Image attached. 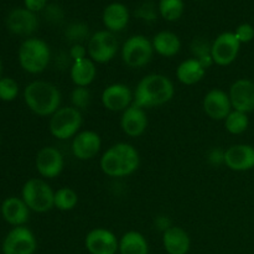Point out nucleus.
Wrapping results in <instances>:
<instances>
[{
  "mask_svg": "<svg viewBox=\"0 0 254 254\" xmlns=\"http://www.w3.org/2000/svg\"><path fill=\"white\" fill-rule=\"evenodd\" d=\"M232 109L243 113L254 111V81L240 78L233 82L228 91Z\"/></svg>",
  "mask_w": 254,
  "mask_h": 254,
  "instance_id": "16",
  "label": "nucleus"
},
{
  "mask_svg": "<svg viewBox=\"0 0 254 254\" xmlns=\"http://www.w3.org/2000/svg\"><path fill=\"white\" fill-rule=\"evenodd\" d=\"M155 226L156 228H159L160 231L165 232V231L168 230V228H170L173 225H171L170 220H169L166 216H159V217H156L155 220Z\"/></svg>",
  "mask_w": 254,
  "mask_h": 254,
  "instance_id": "40",
  "label": "nucleus"
},
{
  "mask_svg": "<svg viewBox=\"0 0 254 254\" xmlns=\"http://www.w3.org/2000/svg\"><path fill=\"white\" fill-rule=\"evenodd\" d=\"M64 35L68 41L73 42V44H81L89 36V29L83 22H73V24L68 25Z\"/></svg>",
  "mask_w": 254,
  "mask_h": 254,
  "instance_id": "31",
  "label": "nucleus"
},
{
  "mask_svg": "<svg viewBox=\"0 0 254 254\" xmlns=\"http://www.w3.org/2000/svg\"><path fill=\"white\" fill-rule=\"evenodd\" d=\"M163 247L168 254H188L191 248V238L184 228L171 226L163 232Z\"/></svg>",
  "mask_w": 254,
  "mask_h": 254,
  "instance_id": "22",
  "label": "nucleus"
},
{
  "mask_svg": "<svg viewBox=\"0 0 254 254\" xmlns=\"http://www.w3.org/2000/svg\"><path fill=\"white\" fill-rule=\"evenodd\" d=\"M101 169L109 178H124L135 173L140 164L138 150L129 143L109 146L101 156Z\"/></svg>",
  "mask_w": 254,
  "mask_h": 254,
  "instance_id": "2",
  "label": "nucleus"
},
{
  "mask_svg": "<svg viewBox=\"0 0 254 254\" xmlns=\"http://www.w3.org/2000/svg\"><path fill=\"white\" fill-rule=\"evenodd\" d=\"M207 69L203 68L200 61L196 59H188L181 62L176 68V78L185 86H193L202 81Z\"/></svg>",
  "mask_w": 254,
  "mask_h": 254,
  "instance_id": "25",
  "label": "nucleus"
},
{
  "mask_svg": "<svg viewBox=\"0 0 254 254\" xmlns=\"http://www.w3.org/2000/svg\"><path fill=\"white\" fill-rule=\"evenodd\" d=\"M135 16L144 21H154L156 19V7L151 1H145L135 10Z\"/></svg>",
  "mask_w": 254,
  "mask_h": 254,
  "instance_id": "34",
  "label": "nucleus"
},
{
  "mask_svg": "<svg viewBox=\"0 0 254 254\" xmlns=\"http://www.w3.org/2000/svg\"><path fill=\"white\" fill-rule=\"evenodd\" d=\"M225 165L230 170L243 173L254 169V146L250 144H235L226 149Z\"/></svg>",
  "mask_w": 254,
  "mask_h": 254,
  "instance_id": "18",
  "label": "nucleus"
},
{
  "mask_svg": "<svg viewBox=\"0 0 254 254\" xmlns=\"http://www.w3.org/2000/svg\"><path fill=\"white\" fill-rule=\"evenodd\" d=\"M35 168L42 178H57L64 171V155L55 146H44L37 151L36 158H35Z\"/></svg>",
  "mask_w": 254,
  "mask_h": 254,
  "instance_id": "11",
  "label": "nucleus"
},
{
  "mask_svg": "<svg viewBox=\"0 0 254 254\" xmlns=\"http://www.w3.org/2000/svg\"><path fill=\"white\" fill-rule=\"evenodd\" d=\"M101 149V135L94 130H82L72 139V154L78 160H92L98 155Z\"/></svg>",
  "mask_w": 254,
  "mask_h": 254,
  "instance_id": "15",
  "label": "nucleus"
},
{
  "mask_svg": "<svg viewBox=\"0 0 254 254\" xmlns=\"http://www.w3.org/2000/svg\"><path fill=\"white\" fill-rule=\"evenodd\" d=\"M175 94V86L168 76L150 73L144 76L134 89V104L140 108H155L169 103Z\"/></svg>",
  "mask_w": 254,
  "mask_h": 254,
  "instance_id": "1",
  "label": "nucleus"
},
{
  "mask_svg": "<svg viewBox=\"0 0 254 254\" xmlns=\"http://www.w3.org/2000/svg\"><path fill=\"white\" fill-rule=\"evenodd\" d=\"M225 153H226V150H223V149L212 148L207 153L208 163L213 166L225 165Z\"/></svg>",
  "mask_w": 254,
  "mask_h": 254,
  "instance_id": "37",
  "label": "nucleus"
},
{
  "mask_svg": "<svg viewBox=\"0 0 254 254\" xmlns=\"http://www.w3.org/2000/svg\"><path fill=\"white\" fill-rule=\"evenodd\" d=\"M130 14L128 7L122 2H111L107 5L102 14V21H103L106 30L111 32L123 31L129 24Z\"/></svg>",
  "mask_w": 254,
  "mask_h": 254,
  "instance_id": "21",
  "label": "nucleus"
},
{
  "mask_svg": "<svg viewBox=\"0 0 254 254\" xmlns=\"http://www.w3.org/2000/svg\"><path fill=\"white\" fill-rule=\"evenodd\" d=\"M44 11H45V17L47 19V21L52 22V24L61 22L62 19H64V10L56 4H49Z\"/></svg>",
  "mask_w": 254,
  "mask_h": 254,
  "instance_id": "36",
  "label": "nucleus"
},
{
  "mask_svg": "<svg viewBox=\"0 0 254 254\" xmlns=\"http://www.w3.org/2000/svg\"><path fill=\"white\" fill-rule=\"evenodd\" d=\"M241 45L242 44L237 40L235 32L225 31L218 35L211 44L213 64L221 67L232 64L240 55Z\"/></svg>",
  "mask_w": 254,
  "mask_h": 254,
  "instance_id": "10",
  "label": "nucleus"
},
{
  "mask_svg": "<svg viewBox=\"0 0 254 254\" xmlns=\"http://www.w3.org/2000/svg\"><path fill=\"white\" fill-rule=\"evenodd\" d=\"M36 250V237L26 226L12 227L1 245L2 254H35Z\"/></svg>",
  "mask_w": 254,
  "mask_h": 254,
  "instance_id": "9",
  "label": "nucleus"
},
{
  "mask_svg": "<svg viewBox=\"0 0 254 254\" xmlns=\"http://www.w3.org/2000/svg\"><path fill=\"white\" fill-rule=\"evenodd\" d=\"M202 108L206 116L213 121H225L233 111L230 96L227 92L220 88H213L205 94Z\"/></svg>",
  "mask_w": 254,
  "mask_h": 254,
  "instance_id": "17",
  "label": "nucleus"
},
{
  "mask_svg": "<svg viewBox=\"0 0 254 254\" xmlns=\"http://www.w3.org/2000/svg\"><path fill=\"white\" fill-rule=\"evenodd\" d=\"M2 78V61L1 59H0V79Z\"/></svg>",
  "mask_w": 254,
  "mask_h": 254,
  "instance_id": "41",
  "label": "nucleus"
},
{
  "mask_svg": "<svg viewBox=\"0 0 254 254\" xmlns=\"http://www.w3.org/2000/svg\"><path fill=\"white\" fill-rule=\"evenodd\" d=\"M153 44L154 52H156L160 56L166 57H174L180 52L181 50V40L180 37L173 31H159L155 36L151 40Z\"/></svg>",
  "mask_w": 254,
  "mask_h": 254,
  "instance_id": "23",
  "label": "nucleus"
},
{
  "mask_svg": "<svg viewBox=\"0 0 254 254\" xmlns=\"http://www.w3.org/2000/svg\"><path fill=\"white\" fill-rule=\"evenodd\" d=\"M20 93L19 83L11 77H2L0 79V101L12 102Z\"/></svg>",
  "mask_w": 254,
  "mask_h": 254,
  "instance_id": "30",
  "label": "nucleus"
},
{
  "mask_svg": "<svg viewBox=\"0 0 254 254\" xmlns=\"http://www.w3.org/2000/svg\"><path fill=\"white\" fill-rule=\"evenodd\" d=\"M7 30L17 36H31L39 27V19L35 12L26 7H15L5 20Z\"/></svg>",
  "mask_w": 254,
  "mask_h": 254,
  "instance_id": "14",
  "label": "nucleus"
},
{
  "mask_svg": "<svg viewBox=\"0 0 254 254\" xmlns=\"http://www.w3.org/2000/svg\"><path fill=\"white\" fill-rule=\"evenodd\" d=\"M225 128L232 135H240V134L245 133L250 127V118H248L247 113L243 112H238L233 109L227 118L225 119Z\"/></svg>",
  "mask_w": 254,
  "mask_h": 254,
  "instance_id": "29",
  "label": "nucleus"
},
{
  "mask_svg": "<svg viewBox=\"0 0 254 254\" xmlns=\"http://www.w3.org/2000/svg\"><path fill=\"white\" fill-rule=\"evenodd\" d=\"M21 198L32 212L46 213L55 208V191L42 179H29L22 185Z\"/></svg>",
  "mask_w": 254,
  "mask_h": 254,
  "instance_id": "5",
  "label": "nucleus"
},
{
  "mask_svg": "<svg viewBox=\"0 0 254 254\" xmlns=\"http://www.w3.org/2000/svg\"><path fill=\"white\" fill-rule=\"evenodd\" d=\"M17 60L20 67L27 73H42L51 61V50L44 40L39 37H29L20 45Z\"/></svg>",
  "mask_w": 254,
  "mask_h": 254,
  "instance_id": "4",
  "label": "nucleus"
},
{
  "mask_svg": "<svg viewBox=\"0 0 254 254\" xmlns=\"http://www.w3.org/2000/svg\"><path fill=\"white\" fill-rule=\"evenodd\" d=\"M84 247L89 254H117L119 240L107 228H93L84 238Z\"/></svg>",
  "mask_w": 254,
  "mask_h": 254,
  "instance_id": "12",
  "label": "nucleus"
},
{
  "mask_svg": "<svg viewBox=\"0 0 254 254\" xmlns=\"http://www.w3.org/2000/svg\"><path fill=\"white\" fill-rule=\"evenodd\" d=\"M72 107L78 111L86 109L91 103V92L88 87H76L71 93Z\"/></svg>",
  "mask_w": 254,
  "mask_h": 254,
  "instance_id": "32",
  "label": "nucleus"
},
{
  "mask_svg": "<svg viewBox=\"0 0 254 254\" xmlns=\"http://www.w3.org/2000/svg\"><path fill=\"white\" fill-rule=\"evenodd\" d=\"M184 10H185L184 0H159L158 11L166 21H178L183 16Z\"/></svg>",
  "mask_w": 254,
  "mask_h": 254,
  "instance_id": "28",
  "label": "nucleus"
},
{
  "mask_svg": "<svg viewBox=\"0 0 254 254\" xmlns=\"http://www.w3.org/2000/svg\"><path fill=\"white\" fill-rule=\"evenodd\" d=\"M69 76L76 87H88L97 77L96 64L91 59H84L72 64Z\"/></svg>",
  "mask_w": 254,
  "mask_h": 254,
  "instance_id": "24",
  "label": "nucleus"
},
{
  "mask_svg": "<svg viewBox=\"0 0 254 254\" xmlns=\"http://www.w3.org/2000/svg\"><path fill=\"white\" fill-rule=\"evenodd\" d=\"M233 32L241 44H248L254 39V27L248 22L238 25Z\"/></svg>",
  "mask_w": 254,
  "mask_h": 254,
  "instance_id": "35",
  "label": "nucleus"
},
{
  "mask_svg": "<svg viewBox=\"0 0 254 254\" xmlns=\"http://www.w3.org/2000/svg\"><path fill=\"white\" fill-rule=\"evenodd\" d=\"M78 193L68 186H64L55 191V208L62 212L74 210L78 205Z\"/></svg>",
  "mask_w": 254,
  "mask_h": 254,
  "instance_id": "27",
  "label": "nucleus"
},
{
  "mask_svg": "<svg viewBox=\"0 0 254 254\" xmlns=\"http://www.w3.org/2000/svg\"><path fill=\"white\" fill-rule=\"evenodd\" d=\"M49 5L47 0H24V7L32 12H40L44 11L46 6Z\"/></svg>",
  "mask_w": 254,
  "mask_h": 254,
  "instance_id": "39",
  "label": "nucleus"
},
{
  "mask_svg": "<svg viewBox=\"0 0 254 254\" xmlns=\"http://www.w3.org/2000/svg\"><path fill=\"white\" fill-rule=\"evenodd\" d=\"M69 57H71L73 62L88 59L87 47H84L82 44H73L71 46V49H69Z\"/></svg>",
  "mask_w": 254,
  "mask_h": 254,
  "instance_id": "38",
  "label": "nucleus"
},
{
  "mask_svg": "<svg viewBox=\"0 0 254 254\" xmlns=\"http://www.w3.org/2000/svg\"><path fill=\"white\" fill-rule=\"evenodd\" d=\"M102 104L109 112H122L134 103V92L124 83H112L103 89Z\"/></svg>",
  "mask_w": 254,
  "mask_h": 254,
  "instance_id": "13",
  "label": "nucleus"
},
{
  "mask_svg": "<svg viewBox=\"0 0 254 254\" xmlns=\"http://www.w3.org/2000/svg\"><path fill=\"white\" fill-rule=\"evenodd\" d=\"M119 44L116 35L108 30H101L97 31L89 37L88 46V57L94 64H107L116 57L118 52Z\"/></svg>",
  "mask_w": 254,
  "mask_h": 254,
  "instance_id": "8",
  "label": "nucleus"
},
{
  "mask_svg": "<svg viewBox=\"0 0 254 254\" xmlns=\"http://www.w3.org/2000/svg\"><path fill=\"white\" fill-rule=\"evenodd\" d=\"M148 124L149 121L145 111L134 103L122 113L121 128L124 134L130 138H138L143 135L148 128Z\"/></svg>",
  "mask_w": 254,
  "mask_h": 254,
  "instance_id": "19",
  "label": "nucleus"
},
{
  "mask_svg": "<svg viewBox=\"0 0 254 254\" xmlns=\"http://www.w3.org/2000/svg\"><path fill=\"white\" fill-rule=\"evenodd\" d=\"M24 102L39 117H51L61 108V92L51 82L32 81L24 88Z\"/></svg>",
  "mask_w": 254,
  "mask_h": 254,
  "instance_id": "3",
  "label": "nucleus"
},
{
  "mask_svg": "<svg viewBox=\"0 0 254 254\" xmlns=\"http://www.w3.org/2000/svg\"><path fill=\"white\" fill-rule=\"evenodd\" d=\"M191 51L193 54V59H203V57L211 55V44H208L206 40L196 37L192 41V44H191Z\"/></svg>",
  "mask_w": 254,
  "mask_h": 254,
  "instance_id": "33",
  "label": "nucleus"
},
{
  "mask_svg": "<svg viewBox=\"0 0 254 254\" xmlns=\"http://www.w3.org/2000/svg\"><path fill=\"white\" fill-rule=\"evenodd\" d=\"M30 208L24 202L21 197L10 196L1 202L0 206V213L1 217L6 223L12 227H20L25 226L30 218Z\"/></svg>",
  "mask_w": 254,
  "mask_h": 254,
  "instance_id": "20",
  "label": "nucleus"
},
{
  "mask_svg": "<svg viewBox=\"0 0 254 254\" xmlns=\"http://www.w3.org/2000/svg\"><path fill=\"white\" fill-rule=\"evenodd\" d=\"M83 118L81 111L74 107H61L57 109L49 122V130L59 140L73 139L79 133Z\"/></svg>",
  "mask_w": 254,
  "mask_h": 254,
  "instance_id": "6",
  "label": "nucleus"
},
{
  "mask_svg": "<svg viewBox=\"0 0 254 254\" xmlns=\"http://www.w3.org/2000/svg\"><path fill=\"white\" fill-rule=\"evenodd\" d=\"M153 44L144 35H133L122 46V60L130 68H141L151 61Z\"/></svg>",
  "mask_w": 254,
  "mask_h": 254,
  "instance_id": "7",
  "label": "nucleus"
},
{
  "mask_svg": "<svg viewBox=\"0 0 254 254\" xmlns=\"http://www.w3.org/2000/svg\"><path fill=\"white\" fill-rule=\"evenodd\" d=\"M119 254H149V245L138 231L126 232L119 240Z\"/></svg>",
  "mask_w": 254,
  "mask_h": 254,
  "instance_id": "26",
  "label": "nucleus"
}]
</instances>
